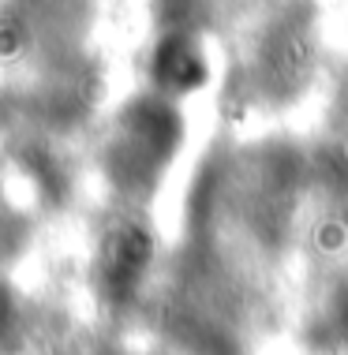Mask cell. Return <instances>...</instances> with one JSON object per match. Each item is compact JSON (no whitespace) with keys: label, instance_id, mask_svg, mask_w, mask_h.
Instances as JSON below:
<instances>
[{"label":"cell","instance_id":"6da1fadb","mask_svg":"<svg viewBox=\"0 0 348 355\" xmlns=\"http://www.w3.org/2000/svg\"><path fill=\"white\" fill-rule=\"evenodd\" d=\"M124 142L139 165H161L180 142V116L165 101H139L124 120Z\"/></svg>","mask_w":348,"mask_h":355},{"label":"cell","instance_id":"3957f363","mask_svg":"<svg viewBox=\"0 0 348 355\" xmlns=\"http://www.w3.org/2000/svg\"><path fill=\"white\" fill-rule=\"evenodd\" d=\"M206 75H210L206 56H202L199 45L183 34H169L165 42L158 45V53H154V83L169 94L199 90V86L206 83Z\"/></svg>","mask_w":348,"mask_h":355},{"label":"cell","instance_id":"7a4b0ae2","mask_svg":"<svg viewBox=\"0 0 348 355\" xmlns=\"http://www.w3.org/2000/svg\"><path fill=\"white\" fill-rule=\"evenodd\" d=\"M150 251H154V243H150L147 228H139V225H124L105 239L101 277H105L109 295L124 300V295L135 292V284L142 281V273L150 266Z\"/></svg>","mask_w":348,"mask_h":355},{"label":"cell","instance_id":"277c9868","mask_svg":"<svg viewBox=\"0 0 348 355\" xmlns=\"http://www.w3.org/2000/svg\"><path fill=\"white\" fill-rule=\"evenodd\" d=\"M8 322H12V300H8V292L0 288V333L8 329Z\"/></svg>","mask_w":348,"mask_h":355}]
</instances>
